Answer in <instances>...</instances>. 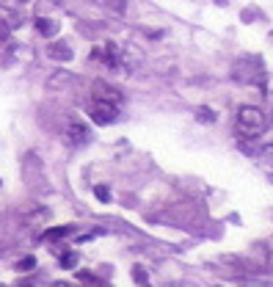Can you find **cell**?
I'll use <instances>...</instances> for the list:
<instances>
[{
    "instance_id": "7c38bea8",
    "label": "cell",
    "mask_w": 273,
    "mask_h": 287,
    "mask_svg": "<svg viewBox=\"0 0 273 287\" xmlns=\"http://www.w3.org/2000/svg\"><path fill=\"white\" fill-rule=\"evenodd\" d=\"M196 119L199 122H215V113H212L210 108H199V111H196Z\"/></svg>"
},
{
    "instance_id": "277c9868",
    "label": "cell",
    "mask_w": 273,
    "mask_h": 287,
    "mask_svg": "<svg viewBox=\"0 0 273 287\" xmlns=\"http://www.w3.org/2000/svg\"><path fill=\"white\" fill-rule=\"evenodd\" d=\"M89 116L94 125L105 127L111 125L116 116H119V102H111V99H102V97H94L91 99V108H89Z\"/></svg>"
},
{
    "instance_id": "3957f363",
    "label": "cell",
    "mask_w": 273,
    "mask_h": 287,
    "mask_svg": "<svg viewBox=\"0 0 273 287\" xmlns=\"http://www.w3.org/2000/svg\"><path fill=\"white\" fill-rule=\"evenodd\" d=\"M91 61L102 64V66H108V69H113V72L130 69L124 47H119V44H113V42H108V44H102V47H94V50H91Z\"/></svg>"
},
{
    "instance_id": "5bb4252c",
    "label": "cell",
    "mask_w": 273,
    "mask_h": 287,
    "mask_svg": "<svg viewBox=\"0 0 273 287\" xmlns=\"http://www.w3.org/2000/svg\"><path fill=\"white\" fill-rule=\"evenodd\" d=\"M36 28L42 31V33H53V31H56V25H53V22H47V20H36Z\"/></svg>"
},
{
    "instance_id": "9a60e30c",
    "label": "cell",
    "mask_w": 273,
    "mask_h": 287,
    "mask_svg": "<svg viewBox=\"0 0 273 287\" xmlns=\"http://www.w3.org/2000/svg\"><path fill=\"white\" fill-rule=\"evenodd\" d=\"M133 276H135V282H138V285H147V271H144V268H138V265H135L133 268Z\"/></svg>"
},
{
    "instance_id": "4fadbf2b",
    "label": "cell",
    "mask_w": 273,
    "mask_h": 287,
    "mask_svg": "<svg viewBox=\"0 0 273 287\" xmlns=\"http://www.w3.org/2000/svg\"><path fill=\"white\" fill-rule=\"evenodd\" d=\"M36 268V257H25L17 262V271H33Z\"/></svg>"
},
{
    "instance_id": "ba28073f",
    "label": "cell",
    "mask_w": 273,
    "mask_h": 287,
    "mask_svg": "<svg viewBox=\"0 0 273 287\" xmlns=\"http://www.w3.org/2000/svg\"><path fill=\"white\" fill-rule=\"evenodd\" d=\"M77 252H63L61 254V259H58V265L63 268V271H72V268H77Z\"/></svg>"
},
{
    "instance_id": "9c48e42d",
    "label": "cell",
    "mask_w": 273,
    "mask_h": 287,
    "mask_svg": "<svg viewBox=\"0 0 273 287\" xmlns=\"http://www.w3.org/2000/svg\"><path fill=\"white\" fill-rule=\"evenodd\" d=\"M94 3L111 8V11H116V14H121V11H124V0H94Z\"/></svg>"
},
{
    "instance_id": "e0dca14e",
    "label": "cell",
    "mask_w": 273,
    "mask_h": 287,
    "mask_svg": "<svg viewBox=\"0 0 273 287\" xmlns=\"http://www.w3.org/2000/svg\"><path fill=\"white\" fill-rule=\"evenodd\" d=\"M8 36H11V28L6 25V20H0V42H8Z\"/></svg>"
},
{
    "instance_id": "7a4b0ae2",
    "label": "cell",
    "mask_w": 273,
    "mask_h": 287,
    "mask_svg": "<svg viewBox=\"0 0 273 287\" xmlns=\"http://www.w3.org/2000/svg\"><path fill=\"white\" fill-rule=\"evenodd\" d=\"M232 72H235V80H240V83H251V86H257V89L265 91V66H262V61H259L257 56L240 58Z\"/></svg>"
},
{
    "instance_id": "30bf717a",
    "label": "cell",
    "mask_w": 273,
    "mask_h": 287,
    "mask_svg": "<svg viewBox=\"0 0 273 287\" xmlns=\"http://www.w3.org/2000/svg\"><path fill=\"white\" fill-rule=\"evenodd\" d=\"M69 235V226H56V229H47V240L53 243V240H61Z\"/></svg>"
},
{
    "instance_id": "8fae6325",
    "label": "cell",
    "mask_w": 273,
    "mask_h": 287,
    "mask_svg": "<svg viewBox=\"0 0 273 287\" xmlns=\"http://www.w3.org/2000/svg\"><path fill=\"white\" fill-rule=\"evenodd\" d=\"M94 196H97L102 204H108L111 202V188H108V185H97V188H94Z\"/></svg>"
},
{
    "instance_id": "ac0fdd59",
    "label": "cell",
    "mask_w": 273,
    "mask_h": 287,
    "mask_svg": "<svg viewBox=\"0 0 273 287\" xmlns=\"http://www.w3.org/2000/svg\"><path fill=\"white\" fill-rule=\"evenodd\" d=\"M77 279L83 282V285H91V282H97V279H94V276H91L89 271H80V273H77Z\"/></svg>"
},
{
    "instance_id": "d6986e66",
    "label": "cell",
    "mask_w": 273,
    "mask_h": 287,
    "mask_svg": "<svg viewBox=\"0 0 273 287\" xmlns=\"http://www.w3.org/2000/svg\"><path fill=\"white\" fill-rule=\"evenodd\" d=\"M20 3H25V0H20Z\"/></svg>"
},
{
    "instance_id": "6da1fadb",
    "label": "cell",
    "mask_w": 273,
    "mask_h": 287,
    "mask_svg": "<svg viewBox=\"0 0 273 287\" xmlns=\"http://www.w3.org/2000/svg\"><path fill=\"white\" fill-rule=\"evenodd\" d=\"M235 127H238L240 138L251 141V138H259V135L265 133L268 119H265V113L259 111V108L245 105V108H240V111H238V122H235Z\"/></svg>"
},
{
    "instance_id": "2e32d148",
    "label": "cell",
    "mask_w": 273,
    "mask_h": 287,
    "mask_svg": "<svg viewBox=\"0 0 273 287\" xmlns=\"http://www.w3.org/2000/svg\"><path fill=\"white\" fill-rule=\"evenodd\" d=\"M259 155H262V160H265L268 166L273 168V144H271V147H265V149H262V152H259Z\"/></svg>"
},
{
    "instance_id": "52a82bcc",
    "label": "cell",
    "mask_w": 273,
    "mask_h": 287,
    "mask_svg": "<svg viewBox=\"0 0 273 287\" xmlns=\"http://www.w3.org/2000/svg\"><path fill=\"white\" fill-rule=\"evenodd\" d=\"M94 97L111 99V102H121V91L113 89V86H108V83H97L94 86Z\"/></svg>"
},
{
    "instance_id": "5b68a950",
    "label": "cell",
    "mask_w": 273,
    "mask_h": 287,
    "mask_svg": "<svg viewBox=\"0 0 273 287\" xmlns=\"http://www.w3.org/2000/svg\"><path fill=\"white\" fill-rule=\"evenodd\" d=\"M63 135H66V141H69L72 147H83L86 141H89V127L77 119H69L66 127H63Z\"/></svg>"
},
{
    "instance_id": "8992f818",
    "label": "cell",
    "mask_w": 273,
    "mask_h": 287,
    "mask_svg": "<svg viewBox=\"0 0 273 287\" xmlns=\"http://www.w3.org/2000/svg\"><path fill=\"white\" fill-rule=\"evenodd\" d=\"M47 53H50V58H56V61H69V58H72V47L66 42H61V39L50 44Z\"/></svg>"
}]
</instances>
